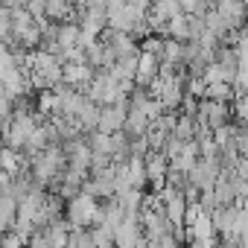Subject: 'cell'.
Segmentation results:
<instances>
[{
  "label": "cell",
  "instance_id": "cell-1",
  "mask_svg": "<svg viewBox=\"0 0 248 248\" xmlns=\"http://www.w3.org/2000/svg\"><path fill=\"white\" fill-rule=\"evenodd\" d=\"M93 213H96V199H91L88 193H76L73 199H67L64 222L70 228H88L93 222Z\"/></svg>",
  "mask_w": 248,
  "mask_h": 248
},
{
  "label": "cell",
  "instance_id": "cell-2",
  "mask_svg": "<svg viewBox=\"0 0 248 248\" xmlns=\"http://www.w3.org/2000/svg\"><path fill=\"white\" fill-rule=\"evenodd\" d=\"M96 41L111 53V59H123V56H135V53H140L138 44H135V38H132L129 32H120V30H111V27L102 30Z\"/></svg>",
  "mask_w": 248,
  "mask_h": 248
},
{
  "label": "cell",
  "instance_id": "cell-3",
  "mask_svg": "<svg viewBox=\"0 0 248 248\" xmlns=\"http://www.w3.org/2000/svg\"><path fill=\"white\" fill-rule=\"evenodd\" d=\"M129 111V99H117L111 105H99V117H96V132H120L123 129V120H126Z\"/></svg>",
  "mask_w": 248,
  "mask_h": 248
},
{
  "label": "cell",
  "instance_id": "cell-4",
  "mask_svg": "<svg viewBox=\"0 0 248 248\" xmlns=\"http://www.w3.org/2000/svg\"><path fill=\"white\" fill-rule=\"evenodd\" d=\"M167 167H170V161H167V155H164V152L149 149V152L143 155V172H146V181H152V184H155V193L164 187Z\"/></svg>",
  "mask_w": 248,
  "mask_h": 248
},
{
  "label": "cell",
  "instance_id": "cell-5",
  "mask_svg": "<svg viewBox=\"0 0 248 248\" xmlns=\"http://www.w3.org/2000/svg\"><path fill=\"white\" fill-rule=\"evenodd\" d=\"M0 170H3L6 175H18L21 170H30V158L24 152H18V149L3 146L0 149Z\"/></svg>",
  "mask_w": 248,
  "mask_h": 248
},
{
  "label": "cell",
  "instance_id": "cell-6",
  "mask_svg": "<svg viewBox=\"0 0 248 248\" xmlns=\"http://www.w3.org/2000/svg\"><path fill=\"white\" fill-rule=\"evenodd\" d=\"M44 21H73V0H44Z\"/></svg>",
  "mask_w": 248,
  "mask_h": 248
},
{
  "label": "cell",
  "instance_id": "cell-7",
  "mask_svg": "<svg viewBox=\"0 0 248 248\" xmlns=\"http://www.w3.org/2000/svg\"><path fill=\"white\" fill-rule=\"evenodd\" d=\"M204 96H207V99H216V102H228V105H231L233 91H231V85H225V82H210V85H204Z\"/></svg>",
  "mask_w": 248,
  "mask_h": 248
},
{
  "label": "cell",
  "instance_id": "cell-8",
  "mask_svg": "<svg viewBox=\"0 0 248 248\" xmlns=\"http://www.w3.org/2000/svg\"><path fill=\"white\" fill-rule=\"evenodd\" d=\"M190 248H216V236H193Z\"/></svg>",
  "mask_w": 248,
  "mask_h": 248
},
{
  "label": "cell",
  "instance_id": "cell-9",
  "mask_svg": "<svg viewBox=\"0 0 248 248\" xmlns=\"http://www.w3.org/2000/svg\"><path fill=\"white\" fill-rule=\"evenodd\" d=\"M155 248H181V242L175 236H164V239H155Z\"/></svg>",
  "mask_w": 248,
  "mask_h": 248
},
{
  "label": "cell",
  "instance_id": "cell-10",
  "mask_svg": "<svg viewBox=\"0 0 248 248\" xmlns=\"http://www.w3.org/2000/svg\"><path fill=\"white\" fill-rule=\"evenodd\" d=\"M3 102H9V99H6V93H3V85H0V105H3Z\"/></svg>",
  "mask_w": 248,
  "mask_h": 248
}]
</instances>
